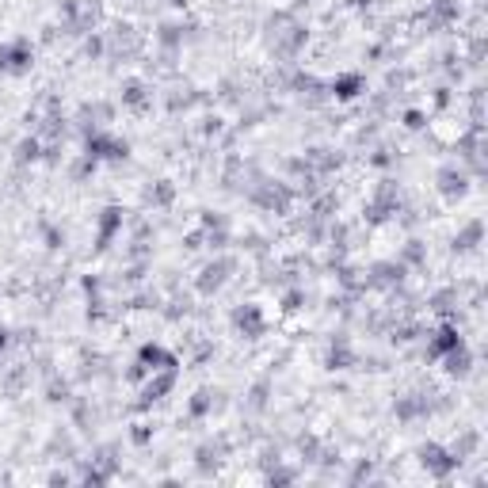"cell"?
Instances as JSON below:
<instances>
[{
    "label": "cell",
    "mask_w": 488,
    "mask_h": 488,
    "mask_svg": "<svg viewBox=\"0 0 488 488\" xmlns=\"http://www.w3.org/2000/svg\"><path fill=\"white\" fill-rule=\"evenodd\" d=\"M202 469V473H210V469H218V450L214 446H199V462H195Z\"/></svg>",
    "instance_id": "obj_16"
},
{
    "label": "cell",
    "mask_w": 488,
    "mask_h": 488,
    "mask_svg": "<svg viewBox=\"0 0 488 488\" xmlns=\"http://www.w3.org/2000/svg\"><path fill=\"white\" fill-rule=\"evenodd\" d=\"M122 233V210L118 206H107V210L99 214V240H96V252H107L111 240H115Z\"/></svg>",
    "instance_id": "obj_5"
},
{
    "label": "cell",
    "mask_w": 488,
    "mask_h": 488,
    "mask_svg": "<svg viewBox=\"0 0 488 488\" xmlns=\"http://www.w3.org/2000/svg\"><path fill=\"white\" fill-rule=\"evenodd\" d=\"M122 103L134 107V111H145L149 107V88L142 80H126V84H122Z\"/></svg>",
    "instance_id": "obj_12"
},
{
    "label": "cell",
    "mask_w": 488,
    "mask_h": 488,
    "mask_svg": "<svg viewBox=\"0 0 488 488\" xmlns=\"http://www.w3.org/2000/svg\"><path fill=\"white\" fill-rule=\"evenodd\" d=\"M229 271H233V260L229 256H218L214 264H206L202 271H199V294H218V290L229 283Z\"/></svg>",
    "instance_id": "obj_2"
},
{
    "label": "cell",
    "mask_w": 488,
    "mask_h": 488,
    "mask_svg": "<svg viewBox=\"0 0 488 488\" xmlns=\"http://www.w3.org/2000/svg\"><path fill=\"white\" fill-rule=\"evenodd\" d=\"M233 324H237V332H244L248 340H260V336L267 332V321H264V313H260V305H237L233 309Z\"/></svg>",
    "instance_id": "obj_3"
},
{
    "label": "cell",
    "mask_w": 488,
    "mask_h": 488,
    "mask_svg": "<svg viewBox=\"0 0 488 488\" xmlns=\"http://www.w3.org/2000/svg\"><path fill=\"white\" fill-rule=\"evenodd\" d=\"M214 397H218V393H210V389H199L191 401H187V416H191V420H202V416H210V412L221 405V401H214Z\"/></svg>",
    "instance_id": "obj_11"
},
{
    "label": "cell",
    "mask_w": 488,
    "mask_h": 488,
    "mask_svg": "<svg viewBox=\"0 0 488 488\" xmlns=\"http://www.w3.org/2000/svg\"><path fill=\"white\" fill-rule=\"evenodd\" d=\"M374 473V462H359V465H355V477H351V481H362V477H370Z\"/></svg>",
    "instance_id": "obj_20"
},
{
    "label": "cell",
    "mask_w": 488,
    "mask_h": 488,
    "mask_svg": "<svg viewBox=\"0 0 488 488\" xmlns=\"http://www.w3.org/2000/svg\"><path fill=\"white\" fill-rule=\"evenodd\" d=\"M462 332L458 328H439L435 336H431V343H427V359H439V355H446V351H454V347H462Z\"/></svg>",
    "instance_id": "obj_8"
},
{
    "label": "cell",
    "mask_w": 488,
    "mask_h": 488,
    "mask_svg": "<svg viewBox=\"0 0 488 488\" xmlns=\"http://www.w3.org/2000/svg\"><path fill=\"white\" fill-rule=\"evenodd\" d=\"M172 199H176V187L168 183V180H157V183L145 191V202H149V206H168Z\"/></svg>",
    "instance_id": "obj_13"
},
{
    "label": "cell",
    "mask_w": 488,
    "mask_h": 488,
    "mask_svg": "<svg viewBox=\"0 0 488 488\" xmlns=\"http://www.w3.org/2000/svg\"><path fill=\"white\" fill-rule=\"evenodd\" d=\"M443 359V370L450 374V378H469L473 374V355H469V347H454V351H446V355H439Z\"/></svg>",
    "instance_id": "obj_6"
},
{
    "label": "cell",
    "mask_w": 488,
    "mask_h": 488,
    "mask_svg": "<svg viewBox=\"0 0 488 488\" xmlns=\"http://www.w3.org/2000/svg\"><path fill=\"white\" fill-rule=\"evenodd\" d=\"M138 362H142L149 374H157V370H168V366H176V355H168L161 343H145L142 351H138Z\"/></svg>",
    "instance_id": "obj_7"
},
{
    "label": "cell",
    "mask_w": 488,
    "mask_h": 488,
    "mask_svg": "<svg viewBox=\"0 0 488 488\" xmlns=\"http://www.w3.org/2000/svg\"><path fill=\"white\" fill-rule=\"evenodd\" d=\"M401 264H405V267H424V244L408 240L405 248H401Z\"/></svg>",
    "instance_id": "obj_15"
},
{
    "label": "cell",
    "mask_w": 488,
    "mask_h": 488,
    "mask_svg": "<svg viewBox=\"0 0 488 488\" xmlns=\"http://www.w3.org/2000/svg\"><path fill=\"white\" fill-rule=\"evenodd\" d=\"M405 126H408V130H424V115H420V111H408V115H405Z\"/></svg>",
    "instance_id": "obj_19"
},
{
    "label": "cell",
    "mask_w": 488,
    "mask_h": 488,
    "mask_svg": "<svg viewBox=\"0 0 488 488\" xmlns=\"http://www.w3.org/2000/svg\"><path fill=\"white\" fill-rule=\"evenodd\" d=\"M362 92H366V80L359 77V73H343V77H336L332 84H328V96H332V99H340V103L359 99Z\"/></svg>",
    "instance_id": "obj_4"
},
{
    "label": "cell",
    "mask_w": 488,
    "mask_h": 488,
    "mask_svg": "<svg viewBox=\"0 0 488 488\" xmlns=\"http://www.w3.org/2000/svg\"><path fill=\"white\" fill-rule=\"evenodd\" d=\"M302 302H305V294H302V290H290V294L283 298V309H286V313H294V309L302 305Z\"/></svg>",
    "instance_id": "obj_18"
},
{
    "label": "cell",
    "mask_w": 488,
    "mask_h": 488,
    "mask_svg": "<svg viewBox=\"0 0 488 488\" xmlns=\"http://www.w3.org/2000/svg\"><path fill=\"white\" fill-rule=\"evenodd\" d=\"M130 439H134L138 446H145L149 439H153V427H149V424H134V431H130Z\"/></svg>",
    "instance_id": "obj_17"
},
{
    "label": "cell",
    "mask_w": 488,
    "mask_h": 488,
    "mask_svg": "<svg viewBox=\"0 0 488 488\" xmlns=\"http://www.w3.org/2000/svg\"><path fill=\"white\" fill-rule=\"evenodd\" d=\"M439 191H443L450 202H454V199H462V195L469 191L465 172H458V168H443V172H439Z\"/></svg>",
    "instance_id": "obj_9"
},
{
    "label": "cell",
    "mask_w": 488,
    "mask_h": 488,
    "mask_svg": "<svg viewBox=\"0 0 488 488\" xmlns=\"http://www.w3.org/2000/svg\"><path fill=\"white\" fill-rule=\"evenodd\" d=\"M481 237H484V225H481V221H469L465 229L454 237V252H458V256H465V252H477Z\"/></svg>",
    "instance_id": "obj_10"
},
{
    "label": "cell",
    "mask_w": 488,
    "mask_h": 488,
    "mask_svg": "<svg viewBox=\"0 0 488 488\" xmlns=\"http://www.w3.org/2000/svg\"><path fill=\"white\" fill-rule=\"evenodd\" d=\"M420 465H424L435 481H446V477H454V469L462 465V458H458L454 450L439 446V443H424L420 446Z\"/></svg>",
    "instance_id": "obj_1"
},
{
    "label": "cell",
    "mask_w": 488,
    "mask_h": 488,
    "mask_svg": "<svg viewBox=\"0 0 488 488\" xmlns=\"http://www.w3.org/2000/svg\"><path fill=\"white\" fill-rule=\"evenodd\" d=\"M42 157V142L39 138H23L20 145H16V164H35Z\"/></svg>",
    "instance_id": "obj_14"
}]
</instances>
